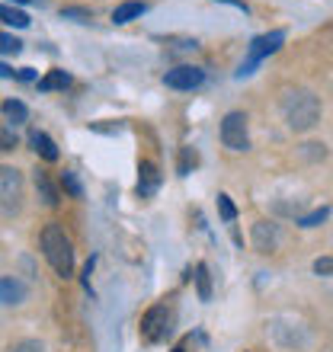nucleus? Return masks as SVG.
Instances as JSON below:
<instances>
[{"mask_svg":"<svg viewBox=\"0 0 333 352\" xmlns=\"http://www.w3.org/2000/svg\"><path fill=\"white\" fill-rule=\"evenodd\" d=\"M7 352H45V346L39 343V340H19V343H13Z\"/></svg>","mask_w":333,"mask_h":352,"instance_id":"24","label":"nucleus"},{"mask_svg":"<svg viewBox=\"0 0 333 352\" xmlns=\"http://www.w3.org/2000/svg\"><path fill=\"white\" fill-rule=\"evenodd\" d=\"M170 330H173V307L170 305H154L144 311V317H141V336L148 340V343H164L166 336H170Z\"/></svg>","mask_w":333,"mask_h":352,"instance_id":"5","label":"nucleus"},{"mask_svg":"<svg viewBox=\"0 0 333 352\" xmlns=\"http://www.w3.org/2000/svg\"><path fill=\"white\" fill-rule=\"evenodd\" d=\"M23 208V173L17 167H0V214H19Z\"/></svg>","mask_w":333,"mask_h":352,"instance_id":"4","label":"nucleus"},{"mask_svg":"<svg viewBox=\"0 0 333 352\" xmlns=\"http://www.w3.org/2000/svg\"><path fill=\"white\" fill-rule=\"evenodd\" d=\"M160 189V170L154 160H141L138 167V195L141 199H151V195Z\"/></svg>","mask_w":333,"mask_h":352,"instance_id":"9","label":"nucleus"},{"mask_svg":"<svg viewBox=\"0 0 333 352\" xmlns=\"http://www.w3.org/2000/svg\"><path fill=\"white\" fill-rule=\"evenodd\" d=\"M26 301V285L19 278H0V305H23Z\"/></svg>","mask_w":333,"mask_h":352,"instance_id":"11","label":"nucleus"},{"mask_svg":"<svg viewBox=\"0 0 333 352\" xmlns=\"http://www.w3.org/2000/svg\"><path fill=\"white\" fill-rule=\"evenodd\" d=\"M23 52V42L17 36H7V32H0V55H19Z\"/></svg>","mask_w":333,"mask_h":352,"instance_id":"20","label":"nucleus"},{"mask_svg":"<svg viewBox=\"0 0 333 352\" xmlns=\"http://www.w3.org/2000/svg\"><path fill=\"white\" fill-rule=\"evenodd\" d=\"M144 10H148V3H141V0H129V3H122V7L112 10V23H116V26H125V23H131V19H138Z\"/></svg>","mask_w":333,"mask_h":352,"instance_id":"13","label":"nucleus"},{"mask_svg":"<svg viewBox=\"0 0 333 352\" xmlns=\"http://www.w3.org/2000/svg\"><path fill=\"white\" fill-rule=\"evenodd\" d=\"M164 84L170 90H199L205 84V71L202 67H193V65H180V67H170L164 74Z\"/></svg>","mask_w":333,"mask_h":352,"instance_id":"7","label":"nucleus"},{"mask_svg":"<svg viewBox=\"0 0 333 352\" xmlns=\"http://www.w3.org/2000/svg\"><path fill=\"white\" fill-rule=\"evenodd\" d=\"M327 218H330V208H317V212H311V214H305V218H298V224L301 228H317V224H324Z\"/></svg>","mask_w":333,"mask_h":352,"instance_id":"19","label":"nucleus"},{"mask_svg":"<svg viewBox=\"0 0 333 352\" xmlns=\"http://www.w3.org/2000/svg\"><path fill=\"white\" fill-rule=\"evenodd\" d=\"M61 186H65V192H71L74 199H80V195H83L80 179H77V176L71 173V170H65V173H61Z\"/></svg>","mask_w":333,"mask_h":352,"instance_id":"22","label":"nucleus"},{"mask_svg":"<svg viewBox=\"0 0 333 352\" xmlns=\"http://www.w3.org/2000/svg\"><path fill=\"white\" fill-rule=\"evenodd\" d=\"M195 285H199V298H202V301L212 298V276H208V266H205V263L195 266Z\"/></svg>","mask_w":333,"mask_h":352,"instance_id":"17","label":"nucleus"},{"mask_svg":"<svg viewBox=\"0 0 333 352\" xmlns=\"http://www.w3.org/2000/svg\"><path fill=\"white\" fill-rule=\"evenodd\" d=\"M282 42H286V32H282V29H272V32L257 36L253 42H250V48H247V58H244L241 67H237V77H250L269 55H276L279 48H282Z\"/></svg>","mask_w":333,"mask_h":352,"instance_id":"3","label":"nucleus"},{"mask_svg":"<svg viewBox=\"0 0 333 352\" xmlns=\"http://www.w3.org/2000/svg\"><path fill=\"white\" fill-rule=\"evenodd\" d=\"M314 272H317V276H330V272H333V260H330V256H321V260L314 263Z\"/></svg>","mask_w":333,"mask_h":352,"instance_id":"26","label":"nucleus"},{"mask_svg":"<svg viewBox=\"0 0 333 352\" xmlns=\"http://www.w3.org/2000/svg\"><path fill=\"white\" fill-rule=\"evenodd\" d=\"M189 164H195V154H193V148H183V157H180V176L189 173Z\"/></svg>","mask_w":333,"mask_h":352,"instance_id":"25","label":"nucleus"},{"mask_svg":"<svg viewBox=\"0 0 333 352\" xmlns=\"http://www.w3.org/2000/svg\"><path fill=\"white\" fill-rule=\"evenodd\" d=\"M42 253H45L48 266L55 269V276L61 278L74 276V247H71L67 234L58 224H45V231H42Z\"/></svg>","mask_w":333,"mask_h":352,"instance_id":"2","label":"nucleus"},{"mask_svg":"<svg viewBox=\"0 0 333 352\" xmlns=\"http://www.w3.org/2000/svg\"><path fill=\"white\" fill-rule=\"evenodd\" d=\"M10 3H32V0H10Z\"/></svg>","mask_w":333,"mask_h":352,"instance_id":"29","label":"nucleus"},{"mask_svg":"<svg viewBox=\"0 0 333 352\" xmlns=\"http://www.w3.org/2000/svg\"><path fill=\"white\" fill-rule=\"evenodd\" d=\"M321 96L308 87H292L282 93V116H286L288 129L292 131H311L321 122Z\"/></svg>","mask_w":333,"mask_h":352,"instance_id":"1","label":"nucleus"},{"mask_svg":"<svg viewBox=\"0 0 333 352\" xmlns=\"http://www.w3.org/2000/svg\"><path fill=\"white\" fill-rule=\"evenodd\" d=\"M0 19H3L7 26H17V29H26L29 26L26 13H23V10H17V7H10V3H3V7H0Z\"/></svg>","mask_w":333,"mask_h":352,"instance_id":"16","label":"nucleus"},{"mask_svg":"<svg viewBox=\"0 0 333 352\" xmlns=\"http://www.w3.org/2000/svg\"><path fill=\"white\" fill-rule=\"evenodd\" d=\"M29 144H32V151H36L42 160H48V164H55L58 160V144L52 138H48L45 131H29Z\"/></svg>","mask_w":333,"mask_h":352,"instance_id":"12","label":"nucleus"},{"mask_svg":"<svg viewBox=\"0 0 333 352\" xmlns=\"http://www.w3.org/2000/svg\"><path fill=\"white\" fill-rule=\"evenodd\" d=\"M222 144L228 151H247L250 148V131H247V116L244 112H228L222 119Z\"/></svg>","mask_w":333,"mask_h":352,"instance_id":"6","label":"nucleus"},{"mask_svg":"<svg viewBox=\"0 0 333 352\" xmlns=\"http://www.w3.org/2000/svg\"><path fill=\"white\" fill-rule=\"evenodd\" d=\"M0 77L7 80V77H13V67H7V65H0Z\"/></svg>","mask_w":333,"mask_h":352,"instance_id":"27","label":"nucleus"},{"mask_svg":"<svg viewBox=\"0 0 333 352\" xmlns=\"http://www.w3.org/2000/svg\"><path fill=\"white\" fill-rule=\"evenodd\" d=\"M19 138H17V131L10 129L7 122H0V154H7V151H17Z\"/></svg>","mask_w":333,"mask_h":352,"instance_id":"18","label":"nucleus"},{"mask_svg":"<svg viewBox=\"0 0 333 352\" xmlns=\"http://www.w3.org/2000/svg\"><path fill=\"white\" fill-rule=\"evenodd\" d=\"M250 243H253V250L257 253H276L279 243H282V231H279V224L257 221L253 224V231H250Z\"/></svg>","mask_w":333,"mask_h":352,"instance_id":"8","label":"nucleus"},{"mask_svg":"<svg viewBox=\"0 0 333 352\" xmlns=\"http://www.w3.org/2000/svg\"><path fill=\"white\" fill-rule=\"evenodd\" d=\"M61 16H65V19H74V23H90L93 13L87 7H61Z\"/></svg>","mask_w":333,"mask_h":352,"instance_id":"21","label":"nucleus"},{"mask_svg":"<svg viewBox=\"0 0 333 352\" xmlns=\"http://www.w3.org/2000/svg\"><path fill=\"white\" fill-rule=\"evenodd\" d=\"M218 212H222V218L224 221H234L237 218V208H234V202H231V195H218Z\"/></svg>","mask_w":333,"mask_h":352,"instance_id":"23","label":"nucleus"},{"mask_svg":"<svg viewBox=\"0 0 333 352\" xmlns=\"http://www.w3.org/2000/svg\"><path fill=\"white\" fill-rule=\"evenodd\" d=\"M32 183H36V192H39V199H42V205H45V208H55L61 195H58V186L52 183V176H48L45 170H36V173H32Z\"/></svg>","mask_w":333,"mask_h":352,"instance_id":"10","label":"nucleus"},{"mask_svg":"<svg viewBox=\"0 0 333 352\" xmlns=\"http://www.w3.org/2000/svg\"><path fill=\"white\" fill-rule=\"evenodd\" d=\"M173 352H186V343H180V346H176V349Z\"/></svg>","mask_w":333,"mask_h":352,"instance_id":"28","label":"nucleus"},{"mask_svg":"<svg viewBox=\"0 0 333 352\" xmlns=\"http://www.w3.org/2000/svg\"><path fill=\"white\" fill-rule=\"evenodd\" d=\"M0 112L7 116V125H10V129H13V125H23V122L29 119V109L19 100H7L3 106H0Z\"/></svg>","mask_w":333,"mask_h":352,"instance_id":"14","label":"nucleus"},{"mask_svg":"<svg viewBox=\"0 0 333 352\" xmlns=\"http://www.w3.org/2000/svg\"><path fill=\"white\" fill-rule=\"evenodd\" d=\"M71 84V74L67 71H48L42 80H39V90L42 93H52V90H65Z\"/></svg>","mask_w":333,"mask_h":352,"instance_id":"15","label":"nucleus"}]
</instances>
